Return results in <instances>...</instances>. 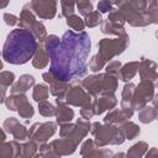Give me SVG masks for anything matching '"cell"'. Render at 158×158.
Here are the masks:
<instances>
[{"mask_svg":"<svg viewBox=\"0 0 158 158\" xmlns=\"http://www.w3.org/2000/svg\"><path fill=\"white\" fill-rule=\"evenodd\" d=\"M90 41L85 33L67 32L52 53V72L60 80L81 77L86 69Z\"/></svg>","mask_w":158,"mask_h":158,"instance_id":"1","label":"cell"},{"mask_svg":"<svg viewBox=\"0 0 158 158\" xmlns=\"http://www.w3.org/2000/svg\"><path fill=\"white\" fill-rule=\"evenodd\" d=\"M36 51V41L31 32L26 30H14L9 33L4 49L2 57L6 62L12 64H23L32 58Z\"/></svg>","mask_w":158,"mask_h":158,"instance_id":"2","label":"cell"}]
</instances>
